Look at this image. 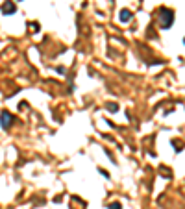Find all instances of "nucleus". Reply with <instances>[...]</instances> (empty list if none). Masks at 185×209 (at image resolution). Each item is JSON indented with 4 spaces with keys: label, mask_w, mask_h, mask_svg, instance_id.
I'll use <instances>...</instances> for the list:
<instances>
[{
    "label": "nucleus",
    "mask_w": 185,
    "mask_h": 209,
    "mask_svg": "<svg viewBox=\"0 0 185 209\" xmlns=\"http://www.w3.org/2000/svg\"><path fill=\"white\" fill-rule=\"evenodd\" d=\"M161 13H163V15H159L161 26H163V28H169V26L172 24V11H169V9H161Z\"/></svg>",
    "instance_id": "1"
},
{
    "label": "nucleus",
    "mask_w": 185,
    "mask_h": 209,
    "mask_svg": "<svg viewBox=\"0 0 185 209\" xmlns=\"http://www.w3.org/2000/svg\"><path fill=\"white\" fill-rule=\"evenodd\" d=\"M0 124H2V128H7L9 124H11V115H9V113H2V120H0Z\"/></svg>",
    "instance_id": "2"
},
{
    "label": "nucleus",
    "mask_w": 185,
    "mask_h": 209,
    "mask_svg": "<svg viewBox=\"0 0 185 209\" xmlns=\"http://www.w3.org/2000/svg\"><path fill=\"white\" fill-rule=\"evenodd\" d=\"M130 17H132V15H130V11H122V20H130Z\"/></svg>",
    "instance_id": "3"
},
{
    "label": "nucleus",
    "mask_w": 185,
    "mask_h": 209,
    "mask_svg": "<svg viewBox=\"0 0 185 209\" xmlns=\"http://www.w3.org/2000/svg\"><path fill=\"white\" fill-rule=\"evenodd\" d=\"M109 209H121V204H117V202L115 204H109Z\"/></svg>",
    "instance_id": "4"
},
{
    "label": "nucleus",
    "mask_w": 185,
    "mask_h": 209,
    "mask_svg": "<svg viewBox=\"0 0 185 209\" xmlns=\"http://www.w3.org/2000/svg\"><path fill=\"white\" fill-rule=\"evenodd\" d=\"M183 43H185V39H183Z\"/></svg>",
    "instance_id": "5"
}]
</instances>
